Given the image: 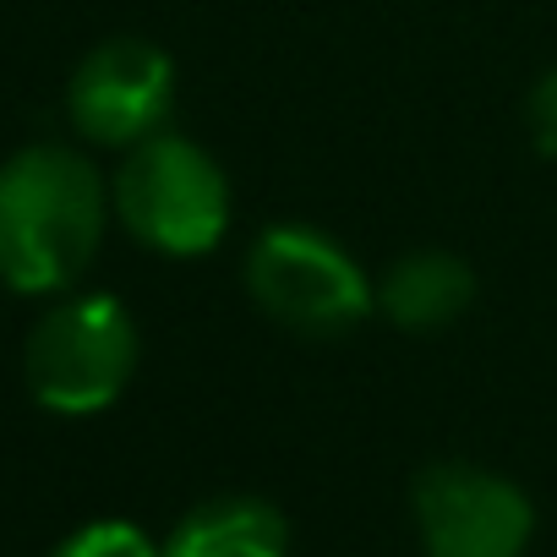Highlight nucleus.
Wrapping results in <instances>:
<instances>
[{
	"label": "nucleus",
	"instance_id": "1",
	"mask_svg": "<svg viewBox=\"0 0 557 557\" xmlns=\"http://www.w3.org/2000/svg\"><path fill=\"white\" fill-rule=\"evenodd\" d=\"M104 181L61 143H34L0 164V285L55 296L77 285L104 240Z\"/></svg>",
	"mask_w": 557,
	"mask_h": 557
},
{
	"label": "nucleus",
	"instance_id": "2",
	"mask_svg": "<svg viewBox=\"0 0 557 557\" xmlns=\"http://www.w3.org/2000/svg\"><path fill=\"white\" fill-rule=\"evenodd\" d=\"M110 202L121 224L164 251V257H202L230 230V181L197 143L175 132H153L148 143L126 148V164L115 170Z\"/></svg>",
	"mask_w": 557,
	"mask_h": 557
},
{
	"label": "nucleus",
	"instance_id": "3",
	"mask_svg": "<svg viewBox=\"0 0 557 557\" xmlns=\"http://www.w3.org/2000/svg\"><path fill=\"white\" fill-rule=\"evenodd\" d=\"M137 372V323L115 296H72L50 307L23 350L28 394L55 416L110 410Z\"/></svg>",
	"mask_w": 557,
	"mask_h": 557
},
{
	"label": "nucleus",
	"instance_id": "4",
	"mask_svg": "<svg viewBox=\"0 0 557 557\" xmlns=\"http://www.w3.org/2000/svg\"><path fill=\"white\" fill-rule=\"evenodd\" d=\"M246 290L273 323L318 339L356 329L377 307L367 268L312 224H268L246 251Z\"/></svg>",
	"mask_w": 557,
	"mask_h": 557
},
{
	"label": "nucleus",
	"instance_id": "5",
	"mask_svg": "<svg viewBox=\"0 0 557 557\" xmlns=\"http://www.w3.org/2000/svg\"><path fill=\"white\" fill-rule=\"evenodd\" d=\"M410 513L426 557H524L535 535V508L519 481L465 459L421 470Z\"/></svg>",
	"mask_w": 557,
	"mask_h": 557
},
{
	"label": "nucleus",
	"instance_id": "6",
	"mask_svg": "<svg viewBox=\"0 0 557 557\" xmlns=\"http://www.w3.org/2000/svg\"><path fill=\"white\" fill-rule=\"evenodd\" d=\"M175 104V61L153 39H104L66 88V115L88 143L137 148L164 132Z\"/></svg>",
	"mask_w": 557,
	"mask_h": 557
},
{
	"label": "nucleus",
	"instance_id": "7",
	"mask_svg": "<svg viewBox=\"0 0 557 557\" xmlns=\"http://www.w3.org/2000/svg\"><path fill=\"white\" fill-rule=\"evenodd\" d=\"M475 301V273L459 251H437V246H421V251H405L388 278L377 285V307L410 329V334H432V329H448L454 318H465Z\"/></svg>",
	"mask_w": 557,
	"mask_h": 557
},
{
	"label": "nucleus",
	"instance_id": "8",
	"mask_svg": "<svg viewBox=\"0 0 557 557\" xmlns=\"http://www.w3.org/2000/svg\"><path fill=\"white\" fill-rule=\"evenodd\" d=\"M164 557H290V519L262 497H213L170 530Z\"/></svg>",
	"mask_w": 557,
	"mask_h": 557
},
{
	"label": "nucleus",
	"instance_id": "9",
	"mask_svg": "<svg viewBox=\"0 0 557 557\" xmlns=\"http://www.w3.org/2000/svg\"><path fill=\"white\" fill-rule=\"evenodd\" d=\"M50 557H164V546L137 530L132 519H94L83 530H72Z\"/></svg>",
	"mask_w": 557,
	"mask_h": 557
},
{
	"label": "nucleus",
	"instance_id": "10",
	"mask_svg": "<svg viewBox=\"0 0 557 557\" xmlns=\"http://www.w3.org/2000/svg\"><path fill=\"white\" fill-rule=\"evenodd\" d=\"M524 115H530V137H535V148H541L546 159H557V72H546V77L530 88Z\"/></svg>",
	"mask_w": 557,
	"mask_h": 557
}]
</instances>
